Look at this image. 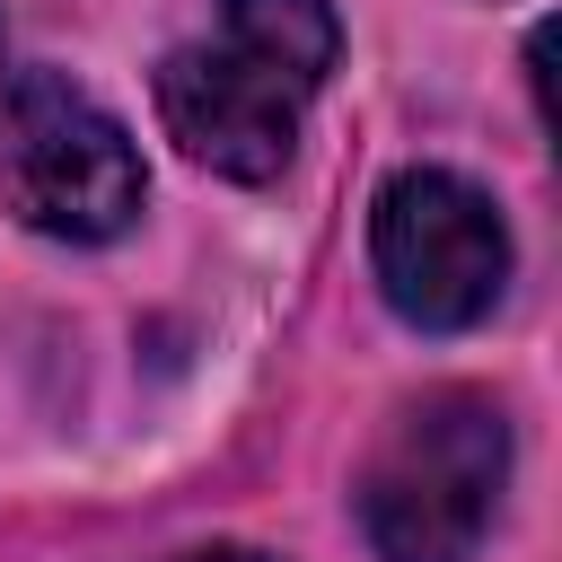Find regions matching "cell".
I'll list each match as a JSON object with an SVG mask.
<instances>
[{
	"label": "cell",
	"mask_w": 562,
	"mask_h": 562,
	"mask_svg": "<svg viewBox=\"0 0 562 562\" xmlns=\"http://www.w3.org/2000/svg\"><path fill=\"white\" fill-rule=\"evenodd\" d=\"M140 149L132 132L61 70L0 79V202L61 246H105L140 220Z\"/></svg>",
	"instance_id": "3"
},
{
	"label": "cell",
	"mask_w": 562,
	"mask_h": 562,
	"mask_svg": "<svg viewBox=\"0 0 562 562\" xmlns=\"http://www.w3.org/2000/svg\"><path fill=\"white\" fill-rule=\"evenodd\" d=\"M509 483V422L483 386L413 395L360 465L369 562H474Z\"/></svg>",
	"instance_id": "2"
},
{
	"label": "cell",
	"mask_w": 562,
	"mask_h": 562,
	"mask_svg": "<svg viewBox=\"0 0 562 562\" xmlns=\"http://www.w3.org/2000/svg\"><path fill=\"white\" fill-rule=\"evenodd\" d=\"M334 0H220L211 35L158 61V123L193 167L228 184H272L299 149L307 97L334 79Z\"/></svg>",
	"instance_id": "1"
},
{
	"label": "cell",
	"mask_w": 562,
	"mask_h": 562,
	"mask_svg": "<svg viewBox=\"0 0 562 562\" xmlns=\"http://www.w3.org/2000/svg\"><path fill=\"white\" fill-rule=\"evenodd\" d=\"M369 255H378L386 307L422 334H465L509 290V228H501L492 193L448 167H404L378 193Z\"/></svg>",
	"instance_id": "4"
},
{
	"label": "cell",
	"mask_w": 562,
	"mask_h": 562,
	"mask_svg": "<svg viewBox=\"0 0 562 562\" xmlns=\"http://www.w3.org/2000/svg\"><path fill=\"white\" fill-rule=\"evenodd\" d=\"M184 562H272V553H255V544H202V553H184Z\"/></svg>",
	"instance_id": "5"
}]
</instances>
